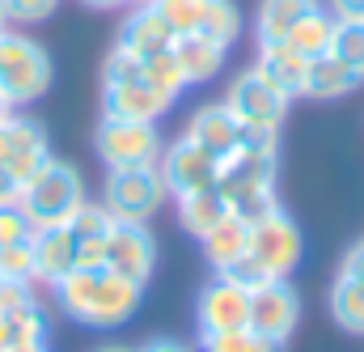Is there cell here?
I'll list each match as a JSON object with an SVG mask.
<instances>
[{
  "label": "cell",
  "mask_w": 364,
  "mask_h": 352,
  "mask_svg": "<svg viewBox=\"0 0 364 352\" xmlns=\"http://www.w3.org/2000/svg\"><path fill=\"white\" fill-rule=\"evenodd\" d=\"M275 208H279L275 191H255V195H246V200H237V204H233V212H237V217H242L246 225H255V221L272 217Z\"/></svg>",
  "instance_id": "36"
},
{
  "label": "cell",
  "mask_w": 364,
  "mask_h": 352,
  "mask_svg": "<svg viewBox=\"0 0 364 352\" xmlns=\"http://www.w3.org/2000/svg\"><path fill=\"white\" fill-rule=\"evenodd\" d=\"M161 132L157 123H140V119H114L102 115L97 123V157L110 170H132V166H157L161 162Z\"/></svg>",
  "instance_id": "5"
},
{
  "label": "cell",
  "mask_w": 364,
  "mask_h": 352,
  "mask_svg": "<svg viewBox=\"0 0 364 352\" xmlns=\"http://www.w3.org/2000/svg\"><path fill=\"white\" fill-rule=\"evenodd\" d=\"M331 56L343 60L348 68H356L364 77V21H335V38H331Z\"/></svg>",
  "instance_id": "31"
},
{
  "label": "cell",
  "mask_w": 364,
  "mask_h": 352,
  "mask_svg": "<svg viewBox=\"0 0 364 352\" xmlns=\"http://www.w3.org/2000/svg\"><path fill=\"white\" fill-rule=\"evenodd\" d=\"M4 21H9V17H4V4H0V30H4Z\"/></svg>",
  "instance_id": "45"
},
{
  "label": "cell",
  "mask_w": 364,
  "mask_h": 352,
  "mask_svg": "<svg viewBox=\"0 0 364 352\" xmlns=\"http://www.w3.org/2000/svg\"><path fill=\"white\" fill-rule=\"evenodd\" d=\"M296 323H301V297L288 284V276H275V280H263L250 289V331L288 344Z\"/></svg>",
  "instance_id": "10"
},
{
  "label": "cell",
  "mask_w": 364,
  "mask_h": 352,
  "mask_svg": "<svg viewBox=\"0 0 364 352\" xmlns=\"http://www.w3.org/2000/svg\"><path fill=\"white\" fill-rule=\"evenodd\" d=\"M174 38H178V34H174V26L161 17L157 4H136V9L127 13L123 30H119V47H127V51L140 56V60H149V56L174 47Z\"/></svg>",
  "instance_id": "17"
},
{
  "label": "cell",
  "mask_w": 364,
  "mask_h": 352,
  "mask_svg": "<svg viewBox=\"0 0 364 352\" xmlns=\"http://www.w3.org/2000/svg\"><path fill=\"white\" fill-rule=\"evenodd\" d=\"M220 195L229 204L255 195V191H272L275 187V132L272 128H246L242 145L220 162V178H216Z\"/></svg>",
  "instance_id": "3"
},
{
  "label": "cell",
  "mask_w": 364,
  "mask_h": 352,
  "mask_svg": "<svg viewBox=\"0 0 364 352\" xmlns=\"http://www.w3.org/2000/svg\"><path fill=\"white\" fill-rule=\"evenodd\" d=\"M136 352H195V348L182 344V340H166V336H161V340H149L144 348H136Z\"/></svg>",
  "instance_id": "41"
},
{
  "label": "cell",
  "mask_w": 364,
  "mask_h": 352,
  "mask_svg": "<svg viewBox=\"0 0 364 352\" xmlns=\"http://www.w3.org/2000/svg\"><path fill=\"white\" fill-rule=\"evenodd\" d=\"M225 51H229V47H220V43H212V38H203V34H178V38H174V56H178V64H182L186 86L212 81V77L225 68Z\"/></svg>",
  "instance_id": "19"
},
{
  "label": "cell",
  "mask_w": 364,
  "mask_h": 352,
  "mask_svg": "<svg viewBox=\"0 0 364 352\" xmlns=\"http://www.w3.org/2000/svg\"><path fill=\"white\" fill-rule=\"evenodd\" d=\"M140 77H144V60L114 43V51L102 64V86H127V81H140Z\"/></svg>",
  "instance_id": "33"
},
{
  "label": "cell",
  "mask_w": 364,
  "mask_h": 352,
  "mask_svg": "<svg viewBox=\"0 0 364 352\" xmlns=\"http://www.w3.org/2000/svg\"><path fill=\"white\" fill-rule=\"evenodd\" d=\"M174 34H203L220 47H233L242 34V13L233 0H157Z\"/></svg>",
  "instance_id": "8"
},
{
  "label": "cell",
  "mask_w": 364,
  "mask_h": 352,
  "mask_svg": "<svg viewBox=\"0 0 364 352\" xmlns=\"http://www.w3.org/2000/svg\"><path fill=\"white\" fill-rule=\"evenodd\" d=\"M34 280L55 284L77 267V238L68 225H43L34 229Z\"/></svg>",
  "instance_id": "18"
},
{
  "label": "cell",
  "mask_w": 364,
  "mask_h": 352,
  "mask_svg": "<svg viewBox=\"0 0 364 352\" xmlns=\"http://www.w3.org/2000/svg\"><path fill=\"white\" fill-rule=\"evenodd\" d=\"M102 264L136 284H144L157 267V238L149 234L144 221H114L102 247Z\"/></svg>",
  "instance_id": "9"
},
{
  "label": "cell",
  "mask_w": 364,
  "mask_h": 352,
  "mask_svg": "<svg viewBox=\"0 0 364 352\" xmlns=\"http://www.w3.org/2000/svg\"><path fill=\"white\" fill-rule=\"evenodd\" d=\"M17 195H21V178L13 175V170H4V166H0V208L17 204Z\"/></svg>",
  "instance_id": "38"
},
{
  "label": "cell",
  "mask_w": 364,
  "mask_h": 352,
  "mask_svg": "<svg viewBox=\"0 0 364 352\" xmlns=\"http://www.w3.org/2000/svg\"><path fill=\"white\" fill-rule=\"evenodd\" d=\"M364 77L356 68H348L343 60H335L331 51L326 56H314L309 60V77H305V98H343L360 86Z\"/></svg>",
  "instance_id": "23"
},
{
  "label": "cell",
  "mask_w": 364,
  "mask_h": 352,
  "mask_svg": "<svg viewBox=\"0 0 364 352\" xmlns=\"http://www.w3.org/2000/svg\"><path fill=\"white\" fill-rule=\"evenodd\" d=\"M331 13L343 21H364V0H331Z\"/></svg>",
  "instance_id": "39"
},
{
  "label": "cell",
  "mask_w": 364,
  "mask_h": 352,
  "mask_svg": "<svg viewBox=\"0 0 364 352\" xmlns=\"http://www.w3.org/2000/svg\"><path fill=\"white\" fill-rule=\"evenodd\" d=\"M199 327L203 336H225L250 327V289H242L229 276H216L199 293Z\"/></svg>",
  "instance_id": "14"
},
{
  "label": "cell",
  "mask_w": 364,
  "mask_h": 352,
  "mask_svg": "<svg viewBox=\"0 0 364 352\" xmlns=\"http://www.w3.org/2000/svg\"><path fill=\"white\" fill-rule=\"evenodd\" d=\"M0 280H17V284H34V242H13L0 247Z\"/></svg>",
  "instance_id": "32"
},
{
  "label": "cell",
  "mask_w": 364,
  "mask_h": 352,
  "mask_svg": "<svg viewBox=\"0 0 364 352\" xmlns=\"http://www.w3.org/2000/svg\"><path fill=\"white\" fill-rule=\"evenodd\" d=\"M242 132H246V123H242L225 102H216V106H199V110L191 115V123H186V136H191L199 149L216 153L220 162L242 145Z\"/></svg>",
  "instance_id": "16"
},
{
  "label": "cell",
  "mask_w": 364,
  "mask_h": 352,
  "mask_svg": "<svg viewBox=\"0 0 364 352\" xmlns=\"http://www.w3.org/2000/svg\"><path fill=\"white\" fill-rule=\"evenodd\" d=\"M288 102H292L288 89L279 86L263 64L237 73L233 86H229V98H225V106H229L246 128H272V132H279V123H284V115H288Z\"/></svg>",
  "instance_id": "7"
},
{
  "label": "cell",
  "mask_w": 364,
  "mask_h": 352,
  "mask_svg": "<svg viewBox=\"0 0 364 352\" xmlns=\"http://www.w3.org/2000/svg\"><path fill=\"white\" fill-rule=\"evenodd\" d=\"M26 238H34V225H30V217H26V212H21L17 204L0 208V247L26 242Z\"/></svg>",
  "instance_id": "34"
},
{
  "label": "cell",
  "mask_w": 364,
  "mask_h": 352,
  "mask_svg": "<svg viewBox=\"0 0 364 352\" xmlns=\"http://www.w3.org/2000/svg\"><path fill=\"white\" fill-rule=\"evenodd\" d=\"M229 212H233V204L220 195V187H199L191 195H178V221H182V229L195 234V238L212 234Z\"/></svg>",
  "instance_id": "20"
},
{
  "label": "cell",
  "mask_w": 364,
  "mask_h": 352,
  "mask_svg": "<svg viewBox=\"0 0 364 352\" xmlns=\"http://www.w3.org/2000/svg\"><path fill=\"white\" fill-rule=\"evenodd\" d=\"M199 242H203L208 264L216 267V271H225L229 264H237V259L250 251V225H246L237 212H229V217H225L212 234H203Z\"/></svg>",
  "instance_id": "21"
},
{
  "label": "cell",
  "mask_w": 364,
  "mask_h": 352,
  "mask_svg": "<svg viewBox=\"0 0 364 352\" xmlns=\"http://www.w3.org/2000/svg\"><path fill=\"white\" fill-rule=\"evenodd\" d=\"M9 21H47L60 0H0Z\"/></svg>",
  "instance_id": "35"
},
{
  "label": "cell",
  "mask_w": 364,
  "mask_h": 352,
  "mask_svg": "<svg viewBox=\"0 0 364 352\" xmlns=\"http://www.w3.org/2000/svg\"><path fill=\"white\" fill-rule=\"evenodd\" d=\"M166 178L157 166H132V170H110L106 191H102V208L114 221H149L157 217V208L166 204Z\"/></svg>",
  "instance_id": "6"
},
{
  "label": "cell",
  "mask_w": 364,
  "mask_h": 352,
  "mask_svg": "<svg viewBox=\"0 0 364 352\" xmlns=\"http://www.w3.org/2000/svg\"><path fill=\"white\" fill-rule=\"evenodd\" d=\"M97 352H132V348H97Z\"/></svg>",
  "instance_id": "46"
},
{
  "label": "cell",
  "mask_w": 364,
  "mask_h": 352,
  "mask_svg": "<svg viewBox=\"0 0 364 352\" xmlns=\"http://www.w3.org/2000/svg\"><path fill=\"white\" fill-rule=\"evenodd\" d=\"M170 106H174V98H166L161 89H153L144 77L127 81V86H102V115H114V119L157 123Z\"/></svg>",
  "instance_id": "15"
},
{
  "label": "cell",
  "mask_w": 364,
  "mask_h": 352,
  "mask_svg": "<svg viewBox=\"0 0 364 352\" xmlns=\"http://www.w3.org/2000/svg\"><path fill=\"white\" fill-rule=\"evenodd\" d=\"M30 344H47V314L38 310V301L0 314V352H17Z\"/></svg>",
  "instance_id": "24"
},
{
  "label": "cell",
  "mask_w": 364,
  "mask_h": 352,
  "mask_svg": "<svg viewBox=\"0 0 364 352\" xmlns=\"http://www.w3.org/2000/svg\"><path fill=\"white\" fill-rule=\"evenodd\" d=\"M322 0H263L259 4V17H255V38H259V47L263 43H284L288 38V30L305 17V13H314Z\"/></svg>",
  "instance_id": "22"
},
{
  "label": "cell",
  "mask_w": 364,
  "mask_h": 352,
  "mask_svg": "<svg viewBox=\"0 0 364 352\" xmlns=\"http://www.w3.org/2000/svg\"><path fill=\"white\" fill-rule=\"evenodd\" d=\"M64 225L73 229V238H77V247H81V242H106V234H110L114 217H110L102 204H90V200H85V204L64 221Z\"/></svg>",
  "instance_id": "30"
},
{
  "label": "cell",
  "mask_w": 364,
  "mask_h": 352,
  "mask_svg": "<svg viewBox=\"0 0 364 352\" xmlns=\"http://www.w3.org/2000/svg\"><path fill=\"white\" fill-rule=\"evenodd\" d=\"M17 352H47V344H30V348H17Z\"/></svg>",
  "instance_id": "43"
},
{
  "label": "cell",
  "mask_w": 364,
  "mask_h": 352,
  "mask_svg": "<svg viewBox=\"0 0 364 352\" xmlns=\"http://www.w3.org/2000/svg\"><path fill=\"white\" fill-rule=\"evenodd\" d=\"M343 276H352V280H360L364 284V242H356V247L348 251V259H343Z\"/></svg>",
  "instance_id": "40"
},
{
  "label": "cell",
  "mask_w": 364,
  "mask_h": 352,
  "mask_svg": "<svg viewBox=\"0 0 364 352\" xmlns=\"http://www.w3.org/2000/svg\"><path fill=\"white\" fill-rule=\"evenodd\" d=\"M47 157H51V149H47V132H43V123L9 110V115L0 119V166L13 170V175L26 182V178L47 162Z\"/></svg>",
  "instance_id": "13"
},
{
  "label": "cell",
  "mask_w": 364,
  "mask_h": 352,
  "mask_svg": "<svg viewBox=\"0 0 364 352\" xmlns=\"http://www.w3.org/2000/svg\"><path fill=\"white\" fill-rule=\"evenodd\" d=\"M144 81L153 89H161L166 98H178L182 89H186V77H182V64H178V56H174V47H166V51H157V56L144 60Z\"/></svg>",
  "instance_id": "28"
},
{
  "label": "cell",
  "mask_w": 364,
  "mask_h": 352,
  "mask_svg": "<svg viewBox=\"0 0 364 352\" xmlns=\"http://www.w3.org/2000/svg\"><path fill=\"white\" fill-rule=\"evenodd\" d=\"M157 170L166 178V191L178 200V195H191V191H199V187H216V178H220V157L208 153V149H199L191 136H178L174 145L161 149Z\"/></svg>",
  "instance_id": "11"
},
{
  "label": "cell",
  "mask_w": 364,
  "mask_h": 352,
  "mask_svg": "<svg viewBox=\"0 0 364 352\" xmlns=\"http://www.w3.org/2000/svg\"><path fill=\"white\" fill-rule=\"evenodd\" d=\"M284 348H288V344L267 340V336H259V331H250V327L225 331V336H203V344H199V352H284Z\"/></svg>",
  "instance_id": "29"
},
{
  "label": "cell",
  "mask_w": 364,
  "mask_h": 352,
  "mask_svg": "<svg viewBox=\"0 0 364 352\" xmlns=\"http://www.w3.org/2000/svg\"><path fill=\"white\" fill-rule=\"evenodd\" d=\"M9 110H13V106H9V102H4V98H0V119H4V115H9Z\"/></svg>",
  "instance_id": "44"
},
{
  "label": "cell",
  "mask_w": 364,
  "mask_h": 352,
  "mask_svg": "<svg viewBox=\"0 0 364 352\" xmlns=\"http://www.w3.org/2000/svg\"><path fill=\"white\" fill-rule=\"evenodd\" d=\"M30 301H34L30 284H17V280H0V314H4V310H21V306H30Z\"/></svg>",
  "instance_id": "37"
},
{
  "label": "cell",
  "mask_w": 364,
  "mask_h": 352,
  "mask_svg": "<svg viewBox=\"0 0 364 352\" xmlns=\"http://www.w3.org/2000/svg\"><path fill=\"white\" fill-rule=\"evenodd\" d=\"M246 255L267 276H288L301 259V229L292 225V217L284 208H275L272 217L250 225V251Z\"/></svg>",
  "instance_id": "12"
},
{
  "label": "cell",
  "mask_w": 364,
  "mask_h": 352,
  "mask_svg": "<svg viewBox=\"0 0 364 352\" xmlns=\"http://www.w3.org/2000/svg\"><path fill=\"white\" fill-rule=\"evenodd\" d=\"M335 21H339V17H335L326 4H318L314 13H305V17L288 30V38H284V43H288L292 51H301L305 60L326 56V51H331V38H335Z\"/></svg>",
  "instance_id": "25"
},
{
  "label": "cell",
  "mask_w": 364,
  "mask_h": 352,
  "mask_svg": "<svg viewBox=\"0 0 364 352\" xmlns=\"http://www.w3.org/2000/svg\"><path fill=\"white\" fill-rule=\"evenodd\" d=\"M331 314H335V323L343 331L364 336V284L360 280H352V276L339 271V280L331 289Z\"/></svg>",
  "instance_id": "27"
},
{
  "label": "cell",
  "mask_w": 364,
  "mask_h": 352,
  "mask_svg": "<svg viewBox=\"0 0 364 352\" xmlns=\"http://www.w3.org/2000/svg\"><path fill=\"white\" fill-rule=\"evenodd\" d=\"M81 4H90V9H102V13H110V9H123V4H132V0H81Z\"/></svg>",
  "instance_id": "42"
},
{
  "label": "cell",
  "mask_w": 364,
  "mask_h": 352,
  "mask_svg": "<svg viewBox=\"0 0 364 352\" xmlns=\"http://www.w3.org/2000/svg\"><path fill=\"white\" fill-rule=\"evenodd\" d=\"M132 4H157V0H132Z\"/></svg>",
  "instance_id": "47"
},
{
  "label": "cell",
  "mask_w": 364,
  "mask_h": 352,
  "mask_svg": "<svg viewBox=\"0 0 364 352\" xmlns=\"http://www.w3.org/2000/svg\"><path fill=\"white\" fill-rule=\"evenodd\" d=\"M55 301L68 319L85 323V327H119L140 310L144 284L110 271V267H73L64 280L51 284Z\"/></svg>",
  "instance_id": "1"
},
{
  "label": "cell",
  "mask_w": 364,
  "mask_h": 352,
  "mask_svg": "<svg viewBox=\"0 0 364 352\" xmlns=\"http://www.w3.org/2000/svg\"><path fill=\"white\" fill-rule=\"evenodd\" d=\"M259 64L272 73L279 86L288 89V98H305V77H309V60L301 51H292L288 43H263L259 47Z\"/></svg>",
  "instance_id": "26"
},
{
  "label": "cell",
  "mask_w": 364,
  "mask_h": 352,
  "mask_svg": "<svg viewBox=\"0 0 364 352\" xmlns=\"http://www.w3.org/2000/svg\"><path fill=\"white\" fill-rule=\"evenodd\" d=\"M81 204H85V178H81L77 166H68L60 157H47L34 175L21 182V195H17V208L30 217L34 229L64 225Z\"/></svg>",
  "instance_id": "2"
},
{
  "label": "cell",
  "mask_w": 364,
  "mask_h": 352,
  "mask_svg": "<svg viewBox=\"0 0 364 352\" xmlns=\"http://www.w3.org/2000/svg\"><path fill=\"white\" fill-rule=\"evenodd\" d=\"M51 86V60L47 51L13 30H0V98L9 106H26L43 98Z\"/></svg>",
  "instance_id": "4"
}]
</instances>
